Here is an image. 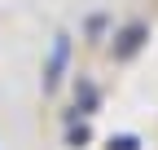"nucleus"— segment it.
Listing matches in <instances>:
<instances>
[{"instance_id": "nucleus-1", "label": "nucleus", "mask_w": 158, "mask_h": 150, "mask_svg": "<svg viewBox=\"0 0 158 150\" xmlns=\"http://www.w3.org/2000/svg\"><path fill=\"white\" fill-rule=\"evenodd\" d=\"M66 62H70V35L62 31L53 40V53H48V66H44V93H53L57 84H62V71H66Z\"/></svg>"}, {"instance_id": "nucleus-2", "label": "nucleus", "mask_w": 158, "mask_h": 150, "mask_svg": "<svg viewBox=\"0 0 158 150\" xmlns=\"http://www.w3.org/2000/svg\"><path fill=\"white\" fill-rule=\"evenodd\" d=\"M141 35H145V27H132V31L123 35V44H118V58H127V53H132L136 44H141Z\"/></svg>"}]
</instances>
